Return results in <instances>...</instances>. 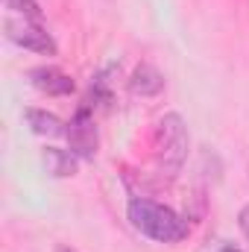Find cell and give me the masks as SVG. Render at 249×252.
Returning a JSON list of instances; mask_svg holds the SVG:
<instances>
[{
	"label": "cell",
	"instance_id": "cell-1",
	"mask_svg": "<svg viewBox=\"0 0 249 252\" xmlns=\"http://www.w3.org/2000/svg\"><path fill=\"white\" fill-rule=\"evenodd\" d=\"M129 220L141 235H147L150 241H158V244H176V241L187 238V223L173 208L144 199V196L129 202Z\"/></svg>",
	"mask_w": 249,
	"mask_h": 252
},
{
	"label": "cell",
	"instance_id": "cell-2",
	"mask_svg": "<svg viewBox=\"0 0 249 252\" xmlns=\"http://www.w3.org/2000/svg\"><path fill=\"white\" fill-rule=\"evenodd\" d=\"M187 158V129L179 115H164L158 121V147H156V164L158 173L173 179Z\"/></svg>",
	"mask_w": 249,
	"mask_h": 252
},
{
	"label": "cell",
	"instance_id": "cell-3",
	"mask_svg": "<svg viewBox=\"0 0 249 252\" xmlns=\"http://www.w3.org/2000/svg\"><path fill=\"white\" fill-rule=\"evenodd\" d=\"M3 30H6V38L24 50H32V53H41V56H56V41L53 35L38 24V21H27V18H18V15H9L3 21Z\"/></svg>",
	"mask_w": 249,
	"mask_h": 252
},
{
	"label": "cell",
	"instance_id": "cell-4",
	"mask_svg": "<svg viewBox=\"0 0 249 252\" xmlns=\"http://www.w3.org/2000/svg\"><path fill=\"white\" fill-rule=\"evenodd\" d=\"M64 135H67V144H70V153L73 156H79V158H94L97 156L100 138H97V126H94V118H91V109L88 106H82L76 112V118L70 121Z\"/></svg>",
	"mask_w": 249,
	"mask_h": 252
},
{
	"label": "cell",
	"instance_id": "cell-5",
	"mask_svg": "<svg viewBox=\"0 0 249 252\" xmlns=\"http://www.w3.org/2000/svg\"><path fill=\"white\" fill-rule=\"evenodd\" d=\"M30 82H32V88H38L41 94H47V97H67L70 91H73V79L62 73L59 67H32L30 70Z\"/></svg>",
	"mask_w": 249,
	"mask_h": 252
},
{
	"label": "cell",
	"instance_id": "cell-6",
	"mask_svg": "<svg viewBox=\"0 0 249 252\" xmlns=\"http://www.w3.org/2000/svg\"><path fill=\"white\" fill-rule=\"evenodd\" d=\"M161 88H164V76L153 64H138L129 76V91L135 97H156L161 94Z\"/></svg>",
	"mask_w": 249,
	"mask_h": 252
},
{
	"label": "cell",
	"instance_id": "cell-7",
	"mask_svg": "<svg viewBox=\"0 0 249 252\" xmlns=\"http://www.w3.org/2000/svg\"><path fill=\"white\" fill-rule=\"evenodd\" d=\"M44 170L53 176V179H67L76 173V164H79V156H73L70 150H59V147H47L44 156Z\"/></svg>",
	"mask_w": 249,
	"mask_h": 252
},
{
	"label": "cell",
	"instance_id": "cell-8",
	"mask_svg": "<svg viewBox=\"0 0 249 252\" xmlns=\"http://www.w3.org/2000/svg\"><path fill=\"white\" fill-rule=\"evenodd\" d=\"M24 118H27V126L35 132V135H41V138H59L64 135L67 129L64 124L53 115V112H41V109H27L24 112Z\"/></svg>",
	"mask_w": 249,
	"mask_h": 252
},
{
	"label": "cell",
	"instance_id": "cell-9",
	"mask_svg": "<svg viewBox=\"0 0 249 252\" xmlns=\"http://www.w3.org/2000/svg\"><path fill=\"white\" fill-rule=\"evenodd\" d=\"M6 12L9 15H18V18H27V21H38L41 24V9L35 0H3Z\"/></svg>",
	"mask_w": 249,
	"mask_h": 252
},
{
	"label": "cell",
	"instance_id": "cell-10",
	"mask_svg": "<svg viewBox=\"0 0 249 252\" xmlns=\"http://www.w3.org/2000/svg\"><path fill=\"white\" fill-rule=\"evenodd\" d=\"M238 226H241V232L249 238V205L241 208V214H238Z\"/></svg>",
	"mask_w": 249,
	"mask_h": 252
},
{
	"label": "cell",
	"instance_id": "cell-11",
	"mask_svg": "<svg viewBox=\"0 0 249 252\" xmlns=\"http://www.w3.org/2000/svg\"><path fill=\"white\" fill-rule=\"evenodd\" d=\"M220 252H241V250H238V247H223Z\"/></svg>",
	"mask_w": 249,
	"mask_h": 252
},
{
	"label": "cell",
	"instance_id": "cell-12",
	"mask_svg": "<svg viewBox=\"0 0 249 252\" xmlns=\"http://www.w3.org/2000/svg\"><path fill=\"white\" fill-rule=\"evenodd\" d=\"M59 252H76V250H67V247H62V250H59Z\"/></svg>",
	"mask_w": 249,
	"mask_h": 252
}]
</instances>
